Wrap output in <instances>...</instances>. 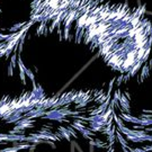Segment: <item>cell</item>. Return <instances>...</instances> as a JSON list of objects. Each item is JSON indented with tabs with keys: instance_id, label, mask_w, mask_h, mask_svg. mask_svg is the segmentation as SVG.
Masks as SVG:
<instances>
[{
	"instance_id": "4",
	"label": "cell",
	"mask_w": 152,
	"mask_h": 152,
	"mask_svg": "<svg viewBox=\"0 0 152 152\" xmlns=\"http://www.w3.org/2000/svg\"><path fill=\"white\" fill-rule=\"evenodd\" d=\"M0 11H1V9H0Z\"/></svg>"
},
{
	"instance_id": "3",
	"label": "cell",
	"mask_w": 152,
	"mask_h": 152,
	"mask_svg": "<svg viewBox=\"0 0 152 152\" xmlns=\"http://www.w3.org/2000/svg\"><path fill=\"white\" fill-rule=\"evenodd\" d=\"M16 58H17L16 54H14V55L11 57V66H12V67L16 66Z\"/></svg>"
},
{
	"instance_id": "2",
	"label": "cell",
	"mask_w": 152,
	"mask_h": 152,
	"mask_svg": "<svg viewBox=\"0 0 152 152\" xmlns=\"http://www.w3.org/2000/svg\"><path fill=\"white\" fill-rule=\"evenodd\" d=\"M121 104H122V106L125 108L126 110H129V101L126 100V98L124 97V96H122V97H121Z\"/></svg>"
},
{
	"instance_id": "1",
	"label": "cell",
	"mask_w": 152,
	"mask_h": 152,
	"mask_svg": "<svg viewBox=\"0 0 152 152\" xmlns=\"http://www.w3.org/2000/svg\"><path fill=\"white\" fill-rule=\"evenodd\" d=\"M24 26H25V23H19V24H16L15 26H12V27H10V28H8V29L10 30V32H12V33H16V30L21 29Z\"/></svg>"
}]
</instances>
